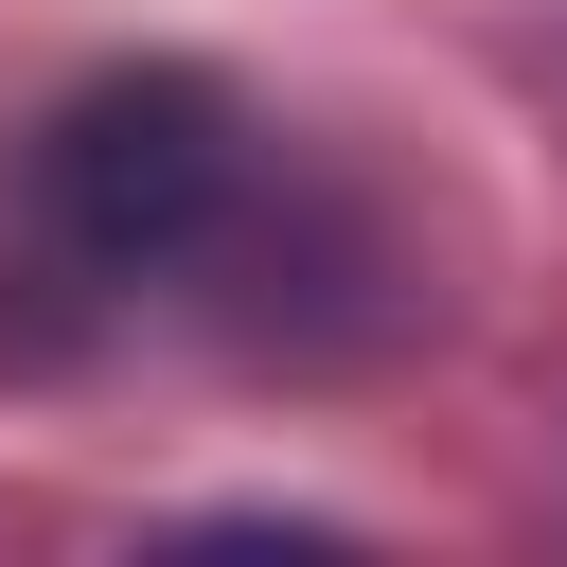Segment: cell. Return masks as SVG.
<instances>
[{
	"instance_id": "cell-1",
	"label": "cell",
	"mask_w": 567,
	"mask_h": 567,
	"mask_svg": "<svg viewBox=\"0 0 567 567\" xmlns=\"http://www.w3.org/2000/svg\"><path fill=\"white\" fill-rule=\"evenodd\" d=\"M248 177H266V142H248V106L213 89V71H89L53 124H35V230L71 248V266H106V284H177V266H213L230 248V213H248Z\"/></svg>"
}]
</instances>
